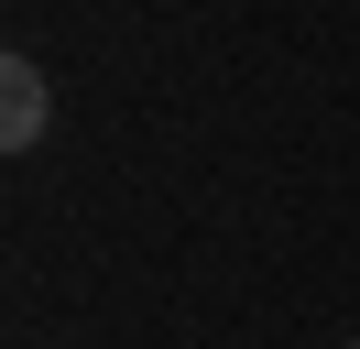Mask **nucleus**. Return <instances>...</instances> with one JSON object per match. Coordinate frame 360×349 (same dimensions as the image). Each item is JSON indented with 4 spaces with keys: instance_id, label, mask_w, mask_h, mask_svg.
I'll use <instances>...</instances> for the list:
<instances>
[{
    "instance_id": "obj_2",
    "label": "nucleus",
    "mask_w": 360,
    "mask_h": 349,
    "mask_svg": "<svg viewBox=\"0 0 360 349\" xmlns=\"http://www.w3.org/2000/svg\"><path fill=\"white\" fill-rule=\"evenodd\" d=\"M338 349H360V338H338Z\"/></svg>"
},
{
    "instance_id": "obj_1",
    "label": "nucleus",
    "mask_w": 360,
    "mask_h": 349,
    "mask_svg": "<svg viewBox=\"0 0 360 349\" xmlns=\"http://www.w3.org/2000/svg\"><path fill=\"white\" fill-rule=\"evenodd\" d=\"M44 120H55V77H44L33 55H0V142L33 153V142H44Z\"/></svg>"
}]
</instances>
